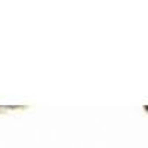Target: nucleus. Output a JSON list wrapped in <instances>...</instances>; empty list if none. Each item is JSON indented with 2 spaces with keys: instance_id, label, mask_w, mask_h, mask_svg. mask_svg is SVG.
Returning <instances> with one entry per match:
<instances>
[{
  "instance_id": "nucleus-1",
  "label": "nucleus",
  "mask_w": 148,
  "mask_h": 148,
  "mask_svg": "<svg viewBox=\"0 0 148 148\" xmlns=\"http://www.w3.org/2000/svg\"><path fill=\"white\" fill-rule=\"evenodd\" d=\"M145 110H148V107H145Z\"/></svg>"
}]
</instances>
